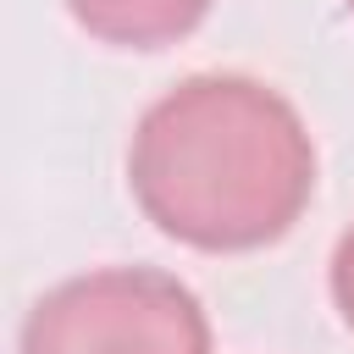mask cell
I'll return each mask as SVG.
<instances>
[{
    "instance_id": "cell-1",
    "label": "cell",
    "mask_w": 354,
    "mask_h": 354,
    "mask_svg": "<svg viewBox=\"0 0 354 354\" xmlns=\"http://www.w3.org/2000/svg\"><path fill=\"white\" fill-rule=\"evenodd\" d=\"M127 177L160 232L194 249H260L299 221L315 149L277 88L205 72L144 111Z\"/></svg>"
},
{
    "instance_id": "cell-4",
    "label": "cell",
    "mask_w": 354,
    "mask_h": 354,
    "mask_svg": "<svg viewBox=\"0 0 354 354\" xmlns=\"http://www.w3.org/2000/svg\"><path fill=\"white\" fill-rule=\"evenodd\" d=\"M332 299H337L343 321L354 326V227L343 232V243H337V254H332Z\"/></svg>"
},
{
    "instance_id": "cell-2",
    "label": "cell",
    "mask_w": 354,
    "mask_h": 354,
    "mask_svg": "<svg viewBox=\"0 0 354 354\" xmlns=\"http://www.w3.org/2000/svg\"><path fill=\"white\" fill-rule=\"evenodd\" d=\"M22 354H210V326L177 277L111 266L50 288L22 321Z\"/></svg>"
},
{
    "instance_id": "cell-3",
    "label": "cell",
    "mask_w": 354,
    "mask_h": 354,
    "mask_svg": "<svg viewBox=\"0 0 354 354\" xmlns=\"http://www.w3.org/2000/svg\"><path fill=\"white\" fill-rule=\"evenodd\" d=\"M66 6L88 33L111 44H133V50L166 44L210 11V0H66Z\"/></svg>"
},
{
    "instance_id": "cell-5",
    "label": "cell",
    "mask_w": 354,
    "mask_h": 354,
    "mask_svg": "<svg viewBox=\"0 0 354 354\" xmlns=\"http://www.w3.org/2000/svg\"><path fill=\"white\" fill-rule=\"evenodd\" d=\"M348 6H354V0H348Z\"/></svg>"
}]
</instances>
